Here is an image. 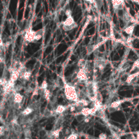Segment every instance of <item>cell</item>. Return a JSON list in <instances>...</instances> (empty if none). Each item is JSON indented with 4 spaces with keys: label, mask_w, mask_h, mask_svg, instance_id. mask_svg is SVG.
Listing matches in <instances>:
<instances>
[{
    "label": "cell",
    "mask_w": 139,
    "mask_h": 139,
    "mask_svg": "<svg viewBox=\"0 0 139 139\" xmlns=\"http://www.w3.org/2000/svg\"><path fill=\"white\" fill-rule=\"evenodd\" d=\"M64 89V94L66 98L68 101L76 102L80 100V91L71 83H67L64 78H62Z\"/></svg>",
    "instance_id": "obj_1"
},
{
    "label": "cell",
    "mask_w": 139,
    "mask_h": 139,
    "mask_svg": "<svg viewBox=\"0 0 139 139\" xmlns=\"http://www.w3.org/2000/svg\"><path fill=\"white\" fill-rule=\"evenodd\" d=\"M86 95L89 100L92 102L97 99V96L98 94V85L96 82L87 81L86 83Z\"/></svg>",
    "instance_id": "obj_2"
},
{
    "label": "cell",
    "mask_w": 139,
    "mask_h": 139,
    "mask_svg": "<svg viewBox=\"0 0 139 139\" xmlns=\"http://www.w3.org/2000/svg\"><path fill=\"white\" fill-rule=\"evenodd\" d=\"M86 66L85 68H80L76 74V78L78 81L81 83H84L85 84L88 81Z\"/></svg>",
    "instance_id": "obj_3"
},
{
    "label": "cell",
    "mask_w": 139,
    "mask_h": 139,
    "mask_svg": "<svg viewBox=\"0 0 139 139\" xmlns=\"http://www.w3.org/2000/svg\"><path fill=\"white\" fill-rule=\"evenodd\" d=\"M36 31H33L32 28H29L25 34V40L28 43H36L35 41Z\"/></svg>",
    "instance_id": "obj_4"
},
{
    "label": "cell",
    "mask_w": 139,
    "mask_h": 139,
    "mask_svg": "<svg viewBox=\"0 0 139 139\" xmlns=\"http://www.w3.org/2000/svg\"><path fill=\"white\" fill-rule=\"evenodd\" d=\"M113 6L115 10H121L124 7L123 0H112Z\"/></svg>",
    "instance_id": "obj_5"
},
{
    "label": "cell",
    "mask_w": 139,
    "mask_h": 139,
    "mask_svg": "<svg viewBox=\"0 0 139 139\" xmlns=\"http://www.w3.org/2000/svg\"><path fill=\"white\" fill-rule=\"evenodd\" d=\"M67 106L62 104H59L56 106V108L54 110V113L55 115H62L66 110Z\"/></svg>",
    "instance_id": "obj_6"
},
{
    "label": "cell",
    "mask_w": 139,
    "mask_h": 139,
    "mask_svg": "<svg viewBox=\"0 0 139 139\" xmlns=\"http://www.w3.org/2000/svg\"><path fill=\"white\" fill-rule=\"evenodd\" d=\"M11 73V78L9 80L14 83H15V82L18 80V78L20 77V73L17 70H14Z\"/></svg>",
    "instance_id": "obj_7"
},
{
    "label": "cell",
    "mask_w": 139,
    "mask_h": 139,
    "mask_svg": "<svg viewBox=\"0 0 139 139\" xmlns=\"http://www.w3.org/2000/svg\"><path fill=\"white\" fill-rule=\"evenodd\" d=\"M24 97L19 92H14L13 97V102L21 103L24 101Z\"/></svg>",
    "instance_id": "obj_8"
},
{
    "label": "cell",
    "mask_w": 139,
    "mask_h": 139,
    "mask_svg": "<svg viewBox=\"0 0 139 139\" xmlns=\"http://www.w3.org/2000/svg\"><path fill=\"white\" fill-rule=\"evenodd\" d=\"M34 112V108L32 106H28L21 112V115L23 116H28Z\"/></svg>",
    "instance_id": "obj_9"
},
{
    "label": "cell",
    "mask_w": 139,
    "mask_h": 139,
    "mask_svg": "<svg viewBox=\"0 0 139 139\" xmlns=\"http://www.w3.org/2000/svg\"><path fill=\"white\" fill-rule=\"evenodd\" d=\"M31 76V71L25 70L24 72H22L20 74V77L23 79L24 81H28Z\"/></svg>",
    "instance_id": "obj_10"
},
{
    "label": "cell",
    "mask_w": 139,
    "mask_h": 139,
    "mask_svg": "<svg viewBox=\"0 0 139 139\" xmlns=\"http://www.w3.org/2000/svg\"><path fill=\"white\" fill-rule=\"evenodd\" d=\"M75 20H74V18L72 16H68L66 18V20L62 22L63 26H69L72 25L73 24L75 23Z\"/></svg>",
    "instance_id": "obj_11"
},
{
    "label": "cell",
    "mask_w": 139,
    "mask_h": 139,
    "mask_svg": "<svg viewBox=\"0 0 139 139\" xmlns=\"http://www.w3.org/2000/svg\"><path fill=\"white\" fill-rule=\"evenodd\" d=\"M138 76H139V71L128 76V77H127L126 80V82L128 83V84H130V83L132 82V81L134 80V79L136 78Z\"/></svg>",
    "instance_id": "obj_12"
},
{
    "label": "cell",
    "mask_w": 139,
    "mask_h": 139,
    "mask_svg": "<svg viewBox=\"0 0 139 139\" xmlns=\"http://www.w3.org/2000/svg\"><path fill=\"white\" fill-rule=\"evenodd\" d=\"M123 100H118V101H116L113 102L112 103H111L109 106H111V107L114 108L115 109H116L117 110L120 109V106H121V104L123 103Z\"/></svg>",
    "instance_id": "obj_13"
},
{
    "label": "cell",
    "mask_w": 139,
    "mask_h": 139,
    "mask_svg": "<svg viewBox=\"0 0 139 139\" xmlns=\"http://www.w3.org/2000/svg\"><path fill=\"white\" fill-rule=\"evenodd\" d=\"M44 34V30L43 29H41L36 31L35 33V41L36 42L39 41L42 38L43 35Z\"/></svg>",
    "instance_id": "obj_14"
},
{
    "label": "cell",
    "mask_w": 139,
    "mask_h": 139,
    "mask_svg": "<svg viewBox=\"0 0 139 139\" xmlns=\"http://www.w3.org/2000/svg\"><path fill=\"white\" fill-rule=\"evenodd\" d=\"M43 91V96H44V98L48 102H49L50 101V100H51V92H50V90L48 89H46L45 90H44V91Z\"/></svg>",
    "instance_id": "obj_15"
},
{
    "label": "cell",
    "mask_w": 139,
    "mask_h": 139,
    "mask_svg": "<svg viewBox=\"0 0 139 139\" xmlns=\"http://www.w3.org/2000/svg\"><path fill=\"white\" fill-rule=\"evenodd\" d=\"M77 26H78L76 22H75L72 25L69 26H63V28L65 31L67 32L76 28L77 27Z\"/></svg>",
    "instance_id": "obj_16"
},
{
    "label": "cell",
    "mask_w": 139,
    "mask_h": 139,
    "mask_svg": "<svg viewBox=\"0 0 139 139\" xmlns=\"http://www.w3.org/2000/svg\"><path fill=\"white\" fill-rule=\"evenodd\" d=\"M80 113L85 117L89 116H90V108L85 106V107H84L81 110Z\"/></svg>",
    "instance_id": "obj_17"
},
{
    "label": "cell",
    "mask_w": 139,
    "mask_h": 139,
    "mask_svg": "<svg viewBox=\"0 0 139 139\" xmlns=\"http://www.w3.org/2000/svg\"><path fill=\"white\" fill-rule=\"evenodd\" d=\"M95 8L97 9H100L103 6V0H94L93 3Z\"/></svg>",
    "instance_id": "obj_18"
},
{
    "label": "cell",
    "mask_w": 139,
    "mask_h": 139,
    "mask_svg": "<svg viewBox=\"0 0 139 139\" xmlns=\"http://www.w3.org/2000/svg\"><path fill=\"white\" fill-rule=\"evenodd\" d=\"M63 130V127H60L59 128H57V129H55V130L51 132V135L52 136L55 137V138H58L60 135V133Z\"/></svg>",
    "instance_id": "obj_19"
},
{
    "label": "cell",
    "mask_w": 139,
    "mask_h": 139,
    "mask_svg": "<svg viewBox=\"0 0 139 139\" xmlns=\"http://www.w3.org/2000/svg\"><path fill=\"white\" fill-rule=\"evenodd\" d=\"M134 27H135V25L133 24L131 26H129L128 27H127L126 28L124 29V32H126V33L129 35H132L133 33V32L134 30Z\"/></svg>",
    "instance_id": "obj_20"
},
{
    "label": "cell",
    "mask_w": 139,
    "mask_h": 139,
    "mask_svg": "<svg viewBox=\"0 0 139 139\" xmlns=\"http://www.w3.org/2000/svg\"><path fill=\"white\" fill-rule=\"evenodd\" d=\"M87 66V62L84 59H81L78 62V66L79 68H85Z\"/></svg>",
    "instance_id": "obj_21"
},
{
    "label": "cell",
    "mask_w": 139,
    "mask_h": 139,
    "mask_svg": "<svg viewBox=\"0 0 139 139\" xmlns=\"http://www.w3.org/2000/svg\"><path fill=\"white\" fill-rule=\"evenodd\" d=\"M48 86V84L46 80H44L40 86V90L44 91V90L47 89Z\"/></svg>",
    "instance_id": "obj_22"
},
{
    "label": "cell",
    "mask_w": 139,
    "mask_h": 139,
    "mask_svg": "<svg viewBox=\"0 0 139 139\" xmlns=\"http://www.w3.org/2000/svg\"><path fill=\"white\" fill-rule=\"evenodd\" d=\"M85 117H86L85 116H84V115H83L82 114H81L80 113H78L77 114V115L76 116V118L77 119V120L79 122H81L82 121H84Z\"/></svg>",
    "instance_id": "obj_23"
},
{
    "label": "cell",
    "mask_w": 139,
    "mask_h": 139,
    "mask_svg": "<svg viewBox=\"0 0 139 139\" xmlns=\"http://www.w3.org/2000/svg\"><path fill=\"white\" fill-rule=\"evenodd\" d=\"M78 135L76 133H71V134L66 137V139H78Z\"/></svg>",
    "instance_id": "obj_24"
},
{
    "label": "cell",
    "mask_w": 139,
    "mask_h": 139,
    "mask_svg": "<svg viewBox=\"0 0 139 139\" xmlns=\"http://www.w3.org/2000/svg\"><path fill=\"white\" fill-rule=\"evenodd\" d=\"M13 107L16 110H20L22 108L21 103H17V102H13Z\"/></svg>",
    "instance_id": "obj_25"
},
{
    "label": "cell",
    "mask_w": 139,
    "mask_h": 139,
    "mask_svg": "<svg viewBox=\"0 0 139 139\" xmlns=\"http://www.w3.org/2000/svg\"><path fill=\"white\" fill-rule=\"evenodd\" d=\"M136 68H139V59L137 60L136 61L134 62V63L133 65V66H132V70H131V72L133 71Z\"/></svg>",
    "instance_id": "obj_26"
},
{
    "label": "cell",
    "mask_w": 139,
    "mask_h": 139,
    "mask_svg": "<svg viewBox=\"0 0 139 139\" xmlns=\"http://www.w3.org/2000/svg\"><path fill=\"white\" fill-rule=\"evenodd\" d=\"M98 139H107L108 136L107 135L104 133H101L98 135Z\"/></svg>",
    "instance_id": "obj_27"
},
{
    "label": "cell",
    "mask_w": 139,
    "mask_h": 139,
    "mask_svg": "<svg viewBox=\"0 0 139 139\" xmlns=\"http://www.w3.org/2000/svg\"><path fill=\"white\" fill-rule=\"evenodd\" d=\"M4 132H5V127L3 126H1L0 127V135L1 136L4 135Z\"/></svg>",
    "instance_id": "obj_28"
},
{
    "label": "cell",
    "mask_w": 139,
    "mask_h": 139,
    "mask_svg": "<svg viewBox=\"0 0 139 139\" xmlns=\"http://www.w3.org/2000/svg\"><path fill=\"white\" fill-rule=\"evenodd\" d=\"M65 14L67 16V17L72 16V12L70 9H67V10H66Z\"/></svg>",
    "instance_id": "obj_29"
},
{
    "label": "cell",
    "mask_w": 139,
    "mask_h": 139,
    "mask_svg": "<svg viewBox=\"0 0 139 139\" xmlns=\"http://www.w3.org/2000/svg\"><path fill=\"white\" fill-rule=\"evenodd\" d=\"M90 117H89V116H87V117H85V120H84V122L85 123H89V122H90Z\"/></svg>",
    "instance_id": "obj_30"
},
{
    "label": "cell",
    "mask_w": 139,
    "mask_h": 139,
    "mask_svg": "<svg viewBox=\"0 0 139 139\" xmlns=\"http://www.w3.org/2000/svg\"><path fill=\"white\" fill-rule=\"evenodd\" d=\"M85 1H86L87 2H89L91 4L93 3V2H94V0H85Z\"/></svg>",
    "instance_id": "obj_31"
},
{
    "label": "cell",
    "mask_w": 139,
    "mask_h": 139,
    "mask_svg": "<svg viewBox=\"0 0 139 139\" xmlns=\"http://www.w3.org/2000/svg\"><path fill=\"white\" fill-rule=\"evenodd\" d=\"M25 139H31V137H27V136H25Z\"/></svg>",
    "instance_id": "obj_32"
},
{
    "label": "cell",
    "mask_w": 139,
    "mask_h": 139,
    "mask_svg": "<svg viewBox=\"0 0 139 139\" xmlns=\"http://www.w3.org/2000/svg\"><path fill=\"white\" fill-rule=\"evenodd\" d=\"M137 139H138V138H137Z\"/></svg>",
    "instance_id": "obj_33"
}]
</instances>
